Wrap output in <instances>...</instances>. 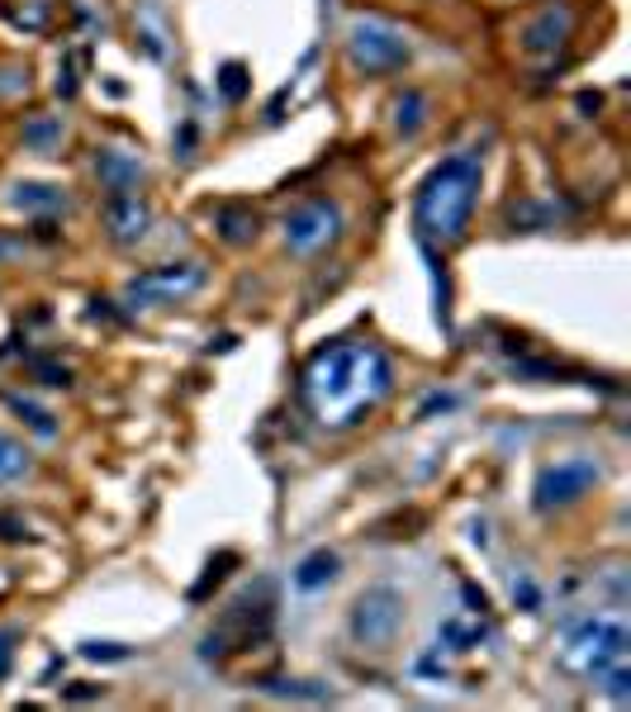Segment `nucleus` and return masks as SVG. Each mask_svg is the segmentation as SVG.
<instances>
[{
  "instance_id": "24",
  "label": "nucleus",
  "mask_w": 631,
  "mask_h": 712,
  "mask_svg": "<svg viewBox=\"0 0 631 712\" xmlns=\"http://www.w3.org/2000/svg\"><path fill=\"white\" fill-rule=\"evenodd\" d=\"M10 655H14V632H0V675H5Z\"/></svg>"
},
{
  "instance_id": "3",
  "label": "nucleus",
  "mask_w": 631,
  "mask_h": 712,
  "mask_svg": "<svg viewBox=\"0 0 631 712\" xmlns=\"http://www.w3.org/2000/svg\"><path fill=\"white\" fill-rule=\"evenodd\" d=\"M266 627H271V584H256V589L238 594L233 604H228L223 622L205 636V646H199V655H205V661H214V655L242 651V646H252V641H262V636H266Z\"/></svg>"
},
{
  "instance_id": "6",
  "label": "nucleus",
  "mask_w": 631,
  "mask_h": 712,
  "mask_svg": "<svg viewBox=\"0 0 631 712\" xmlns=\"http://www.w3.org/2000/svg\"><path fill=\"white\" fill-rule=\"evenodd\" d=\"M399 627H404V598L390 584H376V589H366L356 598L352 608V636L362 641V646H390L399 636Z\"/></svg>"
},
{
  "instance_id": "14",
  "label": "nucleus",
  "mask_w": 631,
  "mask_h": 712,
  "mask_svg": "<svg viewBox=\"0 0 631 712\" xmlns=\"http://www.w3.org/2000/svg\"><path fill=\"white\" fill-rule=\"evenodd\" d=\"M214 223H219V233L228 242H248L256 233V214L248 205H219L214 209Z\"/></svg>"
},
{
  "instance_id": "4",
  "label": "nucleus",
  "mask_w": 631,
  "mask_h": 712,
  "mask_svg": "<svg viewBox=\"0 0 631 712\" xmlns=\"http://www.w3.org/2000/svg\"><path fill=\"white\" fill-rule=\"evenodd\" d=\"M347 53L362 71L385 77V71H399L409 62V38H404V28H394L380 14H356L347 28Z\"/></svg>"
},
{
  "instance_id": "7",
  "label": "nucleus",
  "mask_w": 631,
  "mask_h": 712,
  "mask_svg": "<svg viewBox=\"0 0 631 712\" xmlns=\"http://www.w3.org/2000/svg\"><path fill=\"white\" fill-rule=\"evenodd\" d=\"M337 233H342V214H337V205H328V199H309V205L285 214V248L299 256L333 248Z\"/></svg>"
},
{
  "instance_id": "20",
  "label": "nucleus",
  "mask_w": 631,
  "mask_h": 712,
  "mask_svg": "<svg viewBox=\"0 0 631 712\" xmlns=\"http://www.w3.org/2000/svg\"><path fill=\"white\" fill-rule=\"evenodd\" d=\"M28 252V238H14V233H0V266L10 262V256H24Z\"/></svg>"
},
{
  "instance_id": "22",
  "label": "nucleus",
  "mask_w": 631,
  "mask_h": 712,
  "mask_svg": "<svg viewBox=\"0 0 631 712\" xmlns=\"http://www.w3.org/2000/svg\"><path fill=\"white\" fill-rule=\"evenodd\" d=\"M223 95H228V100H238V95H242V67H238V62H228V67H223Z\"/></svg>"
},
{
  "instance_id": "23",
  "label": "nucleus",
  "mask_w": 631,
  "mask_h": 712,
  "mask_svg": "<svg viewBox=\"0 0 631 712\" xmlns=\"http://www.w3.org/2000/svg\"><path fill=\"white\" fill-rule=\"evenodd\" d=\"M608 693L618 698V703L627 698V669H612V679H608Z\"/></svg>"
},
{
  "instance_id": "12",
  "label": "nucleus",
  "mask_w": 631,
  "mask_h": 712,
  "mask_svg": "<svg viewBox=\"0 0 631 712\" xmlns=\"http://www.w3.org/2000/svg\"><path fill=\"white\" fill-rule=\"evenodd\" d=\"M95 171H100V181H105V191H110V195L138 191V181H142V162H138V157L114 152V148L95 157Z\"/></svg>"
},
{
  "instance_id": "2",
  "label": "nucleus",
  "mask_w": 631,
  "mask_h": 712,
  "mask_svg": "<svg viewBox=\"0 0 631 712\" xmlns=\"http://www.w3.org/2000/svg\"><path fill=\"white\" fill-rule=\"evenodd\" d=\"M475 199H480V157H470V152L441 157L418 191V228L437 242L466 238Z\"/></svg>"
},
{
  "instance_id": "1",
  "label": "nucleus",
  "mask_w": 631,
  "mask_h": 712,
  "mask_svg": "<svg viewBox=\"0 0 631 712\" xmlns=\"http://www.w3.org/2000/svg\"><path fill=\"white\" fill-rule=\"evenodd\" d=\"M299 394L323 427H356L390 394V361L370 342H328L309 356Z\"/></svg>"
},
{
  "instance_id": "5",
  "label": "nucleus",
  "mask_w": 631,
  "mask_h": 712,
  "mask_svg": "<svg viewBox=\"0 0 631 712\" xmlns=\"http://www.w3.org/2000/svg\"><path fill=\"white\" fill-rule=\"evenodd\" d=\"M627 646H631V632L618 618H594L570 636L565 665L575 669V675H608V669L627 655Z\"/></svg>"
},
{
  "instance_id": "21",
  "label": "nucleus",
  "mask_w": 631,
  "mask_h": 712,
  "mask_svg": "<svg viewBox=\"0 0 631 712\" xmlns=\"http://www.w3.org/2000/svg\"><path fill=\"white\" fill-rule=\"evenodd\" d=\"M85 655H91V661H124V646H114V641H105V646H100V641H91V646H81Z\"/></svg>"
},
{
  "instance_id": "10",
  "label": "nucleus",
  "mask_w": 631,
  "mask_h": 712,
  "mask_svg": "<svg viewBox=\"0 0 631 712\" xmlns=\"http://www.w3.org/2000/svg\"><path fill=\"white\" fill-rule=\"evenodd\" d=\"M570 28H575V14H570V5H541L532 20L523 24V48L527 53H555L570 38Z\"/></svg>"
},
{
  "instance_id": "11",
  "label": "nucleus",
  "mask_w": 631,
  "mask_h": 712,
  "mask_svg": "<svg viewBox=\"0 0 631 712\" xmlns=\"http://www.w3.org/2000/svg\"><path fill=\"white\" fill-rule=\"evenodd\" d=\"M105 223H110V238L114 242H134V238H142V228H148V205L138 199V191L110 195Z\"/></svg>"
},
{
  "instance_id": "18",
  "label": "nucleus",
  "mask_w": 631,
  "mask_h": 712,
  "mask_svg": "<svg viewBox=\"0 0 631 712\" xmlns=\"http://www.w3.org/2000/svg\"><path fill=\"white\" fill-rule=\"evenodd\" d=\"M394 124L404 128V134H413V128L423 124V95L418 91H409L404 100H394Z\"/></svg>"
},
{
  "instance_id": "15",
  "label": "nucleus",
  "mask_w": 631,
  "mask_h": 712,
  "mask_svg": "<svg viewBox=\"0 0 631 712\" xmlns=\"http://www.w3.org/2000/svg\"><path fill=\"white\" fill-rule=\"evenodd\" d=\"M28 466H34V461H28V451H24L14 437L0 433V484L24 480V475H28Z\"/></svg>"
},
{
  "instance_id": "8",
  "label": "nucleus",
  "mask_w": 631,
  "mask_h": 712,
  "mask_svg": "<svg viewBox=\"0 0 631 712\" xmlns=\"http://www.w3.org/2000/svg\"><path fill=\"white\" fill-rule=\"evenodd\" d=\"M598 484V466L589 456H565L537 475V508H565Z\"/></svg>"
},
{
  "instance_id": "16",
  "label": "nucleus",
  "mask_w": 631,
  "mask_h": 712,
  "mask_svg": "<svg viewBox=\"0 0 631 712\" xmlns=\"http://www.w3.org/2000/svg\"><path fill=\"white\" fill-rule=\"evenodd\" d=\"M14 205L20 209H62L57 185H14Z\"/></svg>"
},
{
  "instance_id": "13",
  "label": "nucleus",
  "mask_w": 631,
  "mask_h": 712,
  "mask_svg": "<svg viewBox=\"0 0 631 712\" xmlns=\"http://www.w3.org/2000/svg\"><path fill=\"white\" fill-rule=\"evenodd\" d=\"M333 575H337V555L333 551H313V555L299 561L295 584L299 589H323V584H333Z\"/></svg>"
},
{
  "instance_id": "17",
  "label": "nucleus",
  "mask_w": 631,
  "mask_h": 712,
  "mask_svg": "<svg viewBox=\"0 0 631 712\" xmlns=\"http://www.w3.org/2000/svg\"><path fill=\"white\" fill-rule=\"evenodd\" d=\"M10 409L20 413V418L34 427V433H43V437H53L57 433V423H53V413L48 409H38V404H28V399H10Z\"/></svg>"
},
{
  "instance_id": "9",
  "label": "nucleus",
  "mask_w": 631,
  "mask_h": 712,
  "mask_svg": "<svg viewBox=\"0 0 631 712\" xmlns=\"http://www.w3.org/2000/svg\"><path fill=\"white\" fill-rule=\"evenodd\" d=\"M199 280H205V266L199 262H171V266L142 271V276L128 285V299H181V295H191Z\"/></svg>"
},
{
  "instance_id": "19",
  "label": "nucleus",
  "mask_w": 631,
  "mask_h": 712,
  "mask_svg": "<svg viewBox=\"0 0 631 712\" xmlns=\"http://www.w3.org/2000/svg\"><path fill=\"white\" fill-rule=\"evenodd\" d=\"M57 138H62V124H57V119H34V124H24V142H34L38 152H48Z\"/></svg>"
}]
</instances>
